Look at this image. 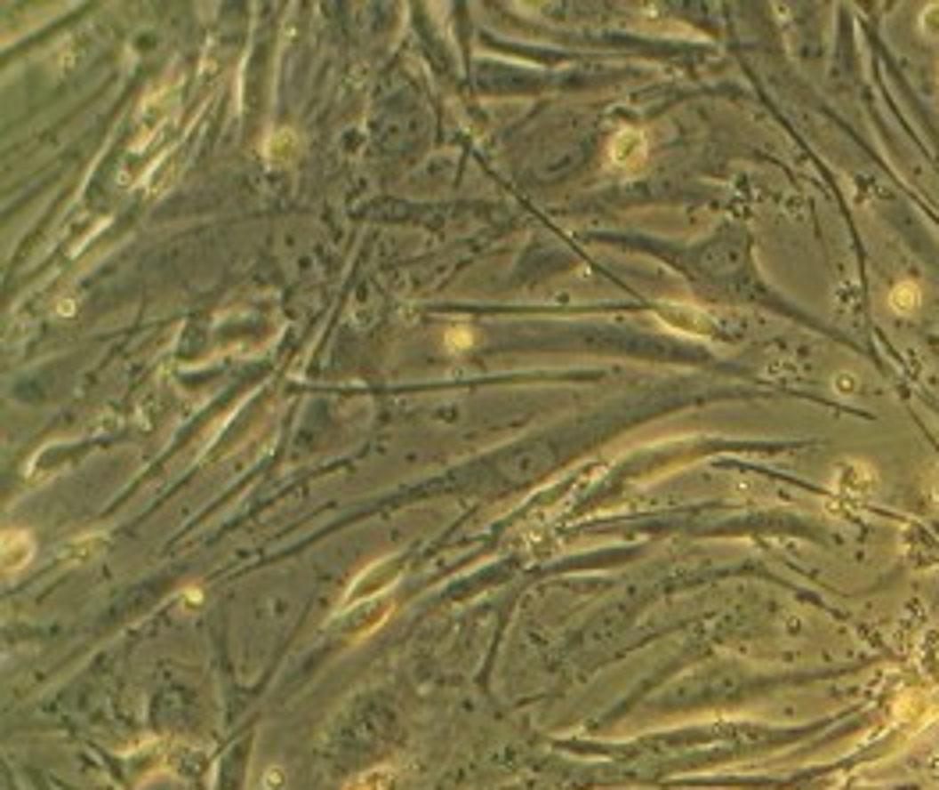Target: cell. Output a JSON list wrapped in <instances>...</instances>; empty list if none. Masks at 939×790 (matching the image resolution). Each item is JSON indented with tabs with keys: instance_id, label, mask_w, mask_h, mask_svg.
Masks as SVG:
<instances>
[{
	"instance_id": "7a4b0ae2",
	"label": "cell",
	"mask_w": 939,
	"mask_h": 790,
	"mask_svg": "<svg viewBox=\"0 0 939 790\" xmlns=\"http://www.w3.org/2000/svg\"><path fill=\"white\" fill-rule=\"evenodd\" d=\"M263 157H267L274 167H285V164H292V160L299 157V135H295V132H288V128L274 132V135L267 139V146H263Z\"/></svg>"
},
{
	"instance_id": "6da1fadb",
	"label": "cell",
	"mask_w": 939,
	"mask_h": 790,
	"mask_svg": "<svg viewBox=\"0 0 939 790\" xmlns=\"http://www.w3.org/2000/svg\"><path fill=\"white\" fill-rule=\"evenodd\" d=\"M647 157V142H644V132L637 128H619L612 139H608V160L622 171H633L640 167Z\"/></svg>"
},
{
	"instance_id": "3957f363",
	"label": "cell",
	"mask_w": 939,
	"mask_h": 790,
	"mask_svg": "<svg viewBox=\"0 0 939 790\" xmlns=\"http://www.w3.org/2000/svg\"><path fill=\"white\" fill-rule=\"evenodd\" d=\"M391 769H370V772H363L359 779H352L345 790H391Z\"/></svg>"
},
{
	"instance_id": "277c9868",
	"label": "cell",
	"mask_w": 939,
	"mask_h": 790,
	"mask_svg": "<svg viewBox=\"0 0 939 790\" xmlns=\"http://www.w3.org/2000/svg\"><path fill=\"white\" fill-rule=\"evenodd\" d=\"M470 342H473L470 331H462V327H452V331H448V349H462V345H470Z\"/></svg>"
}]
</instances>
